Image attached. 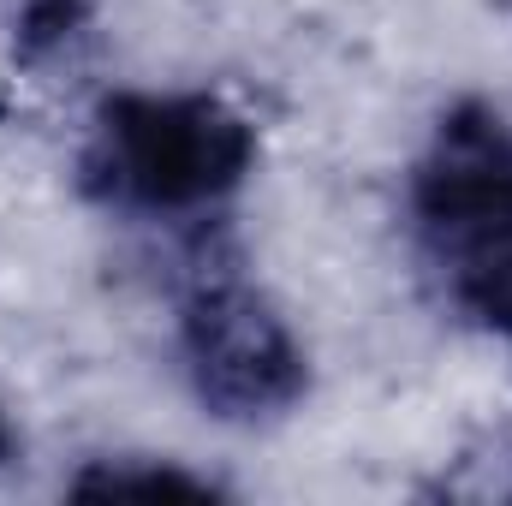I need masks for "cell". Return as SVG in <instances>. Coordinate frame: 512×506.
Listing matches in <instances>:
<instances>
[{"label": "cell", "instance_id": "obj_3", "mask_svg": "<svg viewBox=\"0 0 512 506\" xmlns=\"http://www.w3.org/2000/svg\"><path fill=\"white\" fill-rule=\"evenodd\" d=\"M173 352L191 399L227 429L280 423L310 399V352L298 328L239 268H209L185 286Z\"/></svg>", "mask_w": 512, "mask_h": 506}, {"label": "cell", "instance_id": "obj_2", "mask_svg": "<svg viewBox=\"0 0 512 506\" xmlns=\"http://www.w3.org/2000/svg\"><path fill=\"white\" fill-rule=\"evenodd\" d=\"M256 173V126L209 90H114L78 143V191L120 221L221 215Z\"/></svg>", "mask_w": 512, "mask_h": 506}, {"label": "cell", "instance_id": "obj_1", "mask_svg": "<svg viewBox=\"0 0 512 506\" xmlns=\"http://www.w3.org/2000/svg\"><path fill=\"white\" fill-rule=\"evenodd\" d=\"M411 251L435 298L477 328L483 340L512 346V114L459 96L429 126L405 173Z\"/></svg>", "mask_w": 512, "mask_h": 506}, {"label": "cell", "instance_id": "obj_4", "mask_svg": "<svg viewBox=\"0 0 512 506\" xmlns=\"http://www.w3.org/2000/svg\"><path fill=\"white\" fill-rule=\"evenodd\" d=\"M72 495H96V501H120V495H143V501H209L221 495L209 477L185 471L179 459H143V453H126V459H90L78 477H72Z\"/></svg>", "mask_w": 512, "mask_h": 506}, {"label": "cell", "instance_id": "obj_6", "mask_svg": "<svg viewBox=\"0 0 512 506\" xmlns=\"http://www.w3.org/2000/svg\"><path fill=\"white\" fill-rule=\"evenodd\" d=\"M18 459V429H12V411H6V399H0V471Z\"/></svg>", "mask_w": 512, "mask_h": 506}, {"label": "cell", "instance_id": "obj_5", "mask_svg": "<svg viewBox=\"0 0 512 506\" xmlns=\"http://www.w3.org/2000/svg\"><path fill=\"white\" fill-rule=\"evenodd\" d=\"M84 24H90V0H24L18 6V48L30 60L60 54Z\"/></svg>", "mask_w": 512, "mask_h": 506}]
</instances>
